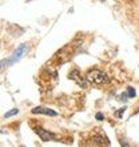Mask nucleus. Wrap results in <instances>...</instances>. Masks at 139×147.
<instances>
[{"mask_svg": "<svg viewBox=\"0 0 139 147\" xmlns=\"http://www.w3.org/2000/svg\"><path fill=\"white\" fill-rule=\"evenodd\" d=\"M86 78H87V80L90 83H92V84H107L108 82H110V78L103 72V71L98 70V68H92V70L87 71L86 74Z\"/></svg>", "mask_w": 139, "mask_h": 147, "instance_id": "f257e3e1", "label": "nucleus"}, {"mask_svg": "<svg viewBox=\"0 0 139 147\" xmlns=\"http://www.w3.org/2000/svg\"><path fill=\"white\" fill-rule=\"evenodd\" d=\"M27 51H28L27 44H22V46H19L15 51H13V54L11 55V58L7 59V60H1V68H4V66H12V64H15L16 62H19Z\"/></svg>", "mask_w": 139, "mask_h": 147, "instance_id": "f03ea898", "label": "nucleus"}, {"mask_svg": "<svg viewBox=\"0 0 139 147\" xmlns=\"http://www.w3.org/2000/svg\"><path fill=\"white\" fill-rule=\"evenodd\" d=\"M68 78L71 79V80L75 82L78 86H82L83 88L87 87V82H88L87 80V78H83V75L80 74V71L76 70V68H74V70L68 74Z\"/></svg>", "mask_w": 139, "mask_h": 147, "instance_id": "7ed1b4c3", "label": "nucleus"}, {"mask_svg": "<svg viewBox=\"0 0 139 147\" xmlns=\"http://www.w3.org/2000/svg\"><path fill=\"white\" fill-rule=\"evenodd\" d=\"M35 132L40 136V139H42L43 142H50L51 139H58V136L55 135V134H52L51 131L44 130V128H42V127H36L35 128Z\"/></svg>", "mask_w": 139, "mask_h": 147, "instance_id": "20e7f679", "label": "nucleus"}, {"mask_svg": "<svg viewBox=\"0 0 139 147\" xmlns=\"http://www.w3.org/2000/svg\"><path fill=\"white\" fill-rule=\"evenodd\" d=\"M32 114H44V115H50V116H56L58 112L54 111V110L46 109V107H35V109L31 110Z\"/></svg>", "mask_w": 139, "mask_h": 147, "instance_id": "39448f33", "label": "nucleus"}, {"mask_svg": "<svg viewBox=\"0 0 139 147\" xmlns=\"http://www.w3.org/2000/svg\"><path fill=\"white\" fill-rule=\"evenodd\" d=\"M18 112H19V110H18V109H13V110H11V111H8L7 114L4 115V118L7 119V118H9V116H12V115H16Z\"/></svg>", "mask_w": 139, "mask_h": 147, "instance_id": "423d86ee", "label": "nucleus"}, {"mask_svg": "<svg viewBox=\"0 0 139 147\" xmlns=\"http://www.w3.org/2000/svg\"><path fill=\"white\" fill-rule=\"evenodd\" d=\"M128 96H130V98H134V96H135V90H134V88H132V87H128Z\"/></svg>", "mask_w": 139, "mask_h": 147, "instance_id": "0eeeda50", "label": "nucleus"}, {"mask_svg": "<svg viewBox=\"0 0 139 147\" xmlns=\"http://www.w3.org/2000/svg\"><path fill=\"white\" fill-rule=\"evenodd\" d=\"M95 118H96L98 120H103V119H104V115H103V114H101V112H98Z\"/></svg>", "mask_w": 139, "mask_h": 147, "instance_id": "6e6552de", "label": "nucleus"}, {"mask_svg": "<svg viewBox=\"0 0 139 147\" xmlns=\"http://www.w3.org/2000/svg\"><path fill=\"white\" fill-rule=\"evenodd\" d=\"M124 110H126V109H124V107H123V109H120V110H119V111L116 112V116H118V118H120V116L123 115V112H124Z\"/></svg>", "mask_w": 139, "mask_h": 147, "instance_id": "1a4fd4ad", "label": "nucleus"}]
</instances>
